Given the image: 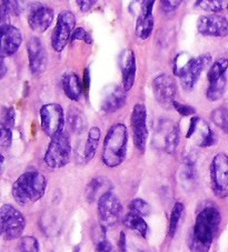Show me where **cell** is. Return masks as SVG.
<instances>
[{
    "label": "cell",
    "mask_w": 228,
    "mask_h": 252,
    "mask_svg": "<svg viewBox=\"0 0 228 252\" xmlns=\"http://www.w3.org/2000/svg\"><path fill=\"white\" fill-rule=\"evenodd\" d=\"M77 5L79 7V9L84 12L89 11L91 8H93L97 1H95V0H90V1H85V0H77Z\"/></svg>",
    "instance_id": "obj_42"
},
{
    "label": "cell",
    "mask_w": 228,
    "mask_h": 252,
    "mask_svg": "<svg viewBox=\"0 0 228 252\" xmlns=\"http://www.w3.org/2000/svg\"><path fill=\"white\" fill-rule=\"evenodd\" d=\"M95 252H116V250L107 239H104V240L97 242Z\"/></svg>",
    "instance_id": "obj_41"
},
{
    "label": "cell",
    "mask_w": 228,
    "mask_h": 252,
    "mask_svg": "<svg viewBox=\"0 0 228 252\" xmlns=\"http://www.w3.org/2000/svg\"><path fill=\"white\" fill-rule=\"evenodd\" d=\"M224 5H225V2L219 1V0H199V1L195 2L196 7L206 11L213 12V14L222 11L224 9Z\"/></svg>",
    "instance_id": "obj_32"
},
{
    "label": "cell",
    "mask_w": 228,
    "mask_h": 252,
    "mask_svg": "<svg viewBox=\"0 0 228 252\" xmlns=\"http://www.w3.org/2000/svg\"><path fill=\"white\" fill-rule=\"evenodd\" d=\"M97 211L103 227H112L120 218L122 211L120 200L112 191H107L98 199Z\"/></svg>",
    "instance_id": "obj_10"
},
{
    "label": "cell",
    "mask_w": 228,
    "mask_h": 252,
    "mask_svg": "<svg viewBox=\"0 0 228 252\" xmlns=\"http://www.w3.org/2000/svg\"><path fill=\"white\" fill-rule=\"evenodd\" d=\"M194 60L195 58L190 54L187 53L178 54L174 59V68H173L174 75L179 78L185 76V73L190 70V68L191 67Z\"/></svg>",
    "instance_id": "obj_26"
},
{
    "label": "cell",
    "mask_w": 228,
    "mask_h": 252,
    "mask_svg": "<svg viewBox=\"0 0 228 252\" xmlns=\"http://www.w3.org/2000/svg\"><path fill=\"white\" fill-rule=\"evenodd\" d=\"M128 146V130L124 124L113 125L104 140L102 161L108 168H116L124 162Z\"/></svg>",
    "instance_id": "obj_3"
},
{
    "label": "cell",
    "mask_w": 228,
    "mask_h": 252,
    "mask_svg": "<svg viewBox=\"0 0 228 252\" xmlns=\"http://www.w3.org/2000/svg\"><path fill=\"white\" fill-rule=\"evenodd\" d=\"M89 84H90V79H89V70L86 69L85 70V75H84V88L86 89V91L89 89Z\"/></svg>",
    "instance_id": "obj_46"
},
{
    "label": "cell",
    "mask_w": 228,
    "mask_h": 252,
    "mask_svg": "<svg viewBox=\"0 0 228 252\" xmlns=\"http://www.w3.org/2000/svg\"><path fill=\"white\" fill-rule=\"evenodd\" d=\"M182 1H177V0H175V1L174 0H164V1H160V9L165 14H170V12L178 9Z\"/></svg>",
    "instance_id": "obj_40"
},
{
    "label": "cell",
    "mask_w": 228,
    "mask_h": 252,
    "mask_svg": "<svg viewBox=\"0 0 228 252\" xmlns=\"http://www.w3.org/2000/svg\"><path fill=\"white\" fill-rule=\"evenodd\" d=\"M196 27L197 32L206 37L224 38L228 36V20L226 17L217 14L200 16Z\"/></svg>",
    "instance_id": "obj_12"
},
{
    "label": "cell",
    "mask_w": 228,
    "mask_h": 252,
    "mask_svg": "<svg viewBox=\"0 0 228 252\" xmlns=\"http://www.w3.org/2000/svg\"><path fill=\"white\" fill-rule=\"evenodd\" d=\"M212 55L210 54H203L196 57L194 63H192L191 67L190 68L185 76H183L181 78V85L184 88V90L186 91H190L192 88H194L195 85L197 84V81L199 80V77L206 68L209 66V63H212Z\"/></svg>",
    "instance_id": "obj_16"
},
{
    "label": "cell",
    "mask_w": 228,
    "mask_h": 252,
    "mask_svg": "<svg viewBox=\"0 0 228 252\" xmlns=\"http://www.w3.org/2000/svg\"><path fill=\"white\" fill-rule=\"evenodd\" d=\"M166 130L164 139V149L167 154L173 155L179 145V129L172 123L163 125Z\"/></svg>",
    "instance_id": "obj_24"
},
{
    "label": "cell",
    "mask_w": 228,
    "mask_h": 252,
    "mask_svg": "<svg viewBox=\"0 0 228 252\" xmlns=\"http://www.w3.org/2000/svg\"><path fill=\"white\" fill-rule=\"evenodd\" d=\"M227 10H228V2H227Z\"/></svg>",
    "instance_id": "obj_48"
},
{
    "label": "cell",
    "mask_w": 228,
    "mask_h": 252,
    "mask_svg": "<svg viewBox=\"0 0 228 252\" xmlns=\"http://www.w3.org/2000/svg\"><path fill=\"white\" fill-rule=\"evenodd\" d=\"M120 70L122 88L127 93L133 88L136 79V56L133 50L127 49L122 53L120 59Z\"/></svg>",
    "instance_id": "obj_19"
},
{
    "label": "cell",
    "mask_w": 228,
    "mask_h": 252,
    "mask_svg": "<svg viewBox=\"0 0 228 252\" xmlns=\"http://www.w3.org/2000/svg\"><path fill=\"white\" fill-rule=\"evenodd\" d=\"M1 236L7 241L16 240L23 236L26 219L21 212L11 205H3L0 210Z\"/></svg>",
    "instance_id": "obj_5"
},
{
    "label": "cell",
    "mask_w": 228,
    "mask_h": 252,
    "mask_svg": "<svg viewBox=\"0 0 228 252\" xmlns=\"http://www.w3.org/2000/svg\"><path fill=\"white\" fill-rule=\"evenodd\" d=\"M184 210H185V207H184L182 202H176L175 203V206L173 207L172 214H170V218H169V227H168V236L170 238H174L175 233L177 231L178 225L181 223Z\"/></svg>",
    "instance_id": "obj_29"
},
{
    "label": "cell",
    "mask_w": 228,
    "mask_h": 252,
    "mask_svg": "<svg viewBox=\"0 0 228 252\" xmlns=\"http://www.w3.org/2000/svg\"><path fill=\"white\" fill-rule=\"evenodd\" d=\"M210 120L219 129L228 134V108L219 107L217 109H215L210 115Z\"/></svg>",
    "instance_id": "obj_30"
},
{
    "label": "cell",
    "mask_w": 228,
    "mask_h": 252,
    "mask_svg": "<svg viewBox=\"0 0 228 252\" xmlns=\"http://www.w3.org/2000/svg\"><path fill=\"white\" fill-rule=\"evenodd\" d=\"M73 252H80V246H76V247H75Z\"/></svg>",
    "instance_id": "obj_47"
},
{
    "label": "cell",
    "mask_w": 228,
    "mask_h": 252,
    "mask_svg": "<svg viewBox=\"0 0 228 252\" xmlns=\"http://www.w3.org/2000/svg\"><path fill=\"white\" fill-rule=\"evenodd\" d=\"M152 87L157 102L165 109L172 108L177 94V85L174 77L167 73H161L152 80Z\"/></svg>",
    "instance_id": "obj_11"
},
{
    "label": "cell",
    "mask_w": 228,
    "mask_h": 252,
    "mask_svg": "<svg viewBox=\"0 0 228 252\" xmlns=\"http://www.w3.org/2000/svg\"><path fill=\"white\" fill-rule=\"evenodd\" d=\"M55 12L50 7L36 5L32 8L28 15V25L35 32L42 33L50 27L54 21Z\"/></svg>",
    "instance_id": "obj_14"
},
{
    "label": "cell",
    "mask_w": 228,
    "mask_h": 252,
    "mask_svg": "<svg viewBox=\"0 0 228 252\" xmlns=\"http://www.w3.org/2000/svg\"><path fill=\"white\" fill-rule=\"evenodd\" d=\"M100 140V129L98 127H93L89 129L88 136L84 148V154H82V159L85 162H89L91 159L95 157L96 151L99 145Z\"/></svg>",
    "instance_id": "obj_22"
},
{
    "label": "cell",
    "mask_w": 228,
    "mask_h": 252,
    "mask_svg": "<svg viewBox=\"0 0 228 252\" xmlns=\"http://www.w3.org/2000/svg\"><path fill=\"white\" fill-rule=\"evenodd\" d=\"M0 129H1L0 130L1 131V134H0V146L2 148H9L12 143V129L5 125H1Z\"/></svg>",
    "instance_id": "obj_35"
},
{
    "label": "cell",
    "mask_w": 228,
    "mask_h": 252,
    "mask_svg": "<svg viewBox=\"0 0 228 252\" xmlns=\"http://www.w3.org/2000/svg\"><path fill=\"white\" fill-rule=\"evenodd\" d=\"M130 127L134 145L139 153H145L148 140L147 109L144 103H136L130 115Z\"/></svg>",
    "instance_id": "obj_9"
},
{
    "label": "cell",
    "mask_w": 228,
    "mask_h": 252,
    "mask_svg": "<svg viewBox=\"0 0 228 252\" xmlns=\"http://www.w3.org/2000/svg\"><path fill=\"white\" fill-rule=\"evenodd\" d=\"M47 185V178L41 172L26 171L12 185V197L20 206L33 205L43 197Z\"/></svg>",
    "instance_id": "obj_2"
},
{
    "label": "cell",
    "mask_w": 228,
    "mask_h": 252,
    "mask_svg": "<svg viewBox=\"0 0 228 252\" xmlns=\"http://www.w3.org/2000/svg\"><path fill=\"white\" fill-rule=\"evenodd\" d=\"M195 134H198L199 136L197 145L201 148L212 147L215 145V142H216L215 133L212 131V129L209 128L208 124L198 118V117H194V118L190 120V125L186 133V138L190 139L192 136H195Z\"/></svg>",
    "instance_id": "obj_18"
},
{
    "label": "cell",
    "mask_w": 228,
    "mask_h": 252,
    "mask_svg": "<svg viewBox=\"0 0 228 252\" xmlns=\"http://www.w3.org/2000/svg\"><path fill=\"white\" fill-rule=\"evenodd\" d=\"M227 69H228V59L218 58L216 62H214V63L209 68L208 73H207L208 82L218 80L219 78L225 76Z\"/></svg>",
    "instance_id": "obj_28"
},
{
    "label": "cell",
    "mask_w": 228,
    "mask_h": 252,
    "mask_svg": "<svg viewBox=\"0 0 228 252\" xmlns=\"http://www.w3.org/2000/svg\"><path fill=\"white\" fill-rule=\"evenodd\" d=\"M105 185V182L103 180V178H96V179H93L90 182L88 187H87L86 190V197L88 202H93L94 200L97 198V193L100 189L103 188Z\"/></svg>",
    "instance_id": "obj_34"
},
{
    "label": "cell",
    "mask_w": 228,
    "mask_h": 252,
    "mask_svg": "<svg viewBox=\"0 0 228 252\" xmlns=\"http://www.w3.org/2000/svg\"><path fill=\"white\" fill-rule=\"evenodd\" d=\"M118 248H119L120 252H126V234L124 231L120 232L119 242H118Z\"/></svg>",
    "instance_id": "obj_44"
},
{
    "label": "cell",
    "mask_w": 228,
    "mask_h": 252,
    "mask_svg": "<svg viewBox=\"0 0 228 252\" xmlns=\"http://www.w3.org/2000/svg\"><path fill=\"white\" fill-rule=\"evenodd\" d=\"M29 69L34 76H39L46 70L48 55L46 47L38 37H32L27 43Z\"/></svg>",
    "instance_id": "obj_13"
},
{
    "label": "cell",
    "mask_w": 228,
    "mask_h": 252,
    "mask_svg": "<svg viewBox=\"0 0 228 252\" xmlns=\"http://www.w3.org/2000/svg\"><path fill=\"white\" fill-rule=\"evenodd\" d=\"M128 207H129L130 212H134V214L143 217V218L148 217L152 212V208L149 206V203L139 198L131 200V202L129 203Z\"/></svg>",
    "instance_id": "obj_31"
},
{
    "label": "cell",
    "mask_w": 228,
    "mask_h": 252,
    "mask_svg": "<svg viewBox=\"0 0 228 252\" xmlns=\"http://www.w3.org/2000/svg\"><path fill=\"white\" fill-rule=\"evenodd\" d=\"M76 26V17L69 10H64L57 17V24L51 34V47L56 53H61L72 39Z\"/></svg>",
    "instance_id": "obj_8"
},
{
    "label": "cell",
    "mask_w": 228,
    "mask_h": 252,
    "mask_svg": "<svg viewBox=\"0 0 228 252\" xmlns=\"http://www.w3.org/2000/svg\"><path fill=\"white\" fill-rule=\"evenodd\" d=\"M67 124L74 133H80L86 128V118L76 107H69L67 112Z\"/></svg>",
    "instance_id": "obj_25"
},
{
    "label": "cell",
    "mask_w": 228,
    "mask_h": 252,
    "mask_svg": "<svg viewBox=\"0 0 228 252\" xmlns=\"http://www.w3.org/2000/svg\"><path fill=\"white\" fill-rule=\"evenodd\" d=\"M75 40H82L85 41L87 45H91V43H93V39H91L89 32H87L84 28H76L74 30L70 41Z\"/></svg>",
    "instance_id": "obj_36"
},
{
    "label": "cell",
    "mask_w": 228,
    "mask_h": 252,
    "mask_svg": "<svg viewBox=\"0 0 228 252\" xmlns=\"http://www.w3.org/2000/svg\"><path fill=\"white\" fill-rule=\"evenodd\" d=\"M140 252H144V251H140Z\"/></svg>",
    "instance_id": "obj_49"
},
{
    "label": "cell",
    "mask_w": 228,
    "mask_h": 252,
    "mask_svg": "<svg viewBox=\"0 0 228 252\" xmlns=\"http://www.w3.org/2000/svg\"><path fill=\"white\" fill-rule=\"evenodd\" d=\"M72 157V146L68 134L61 132L58 136L51 138L46 150L43 161L47 167L51 169H59L67 166Z\"/></svg>",
    "instance_id": "obj_4"
},
{
    "label": "cell",
    "mask_w": 228,
    "mask_h": 252,
    "mask_svg": "<svg viewBox=\"0 0 228 252\" xmlns=\"http://www.w3.org/2000/svg\"><path fill=\"white\" fill-rule=\"evenodd\" d=\"M155 1L147 0L143 1L140 6V11L136 20L135 33L139 39L146 40L151 36L154 29V17H152V9H154Z\"/></svg>",
    "instance_id": "obj_15"
},
{
    "label": "cell",
    "mask_w": 228,
    "mask_h": 252,
    "mask_svg": "<svg viewBox=\"0 0 228 252\" xmlns=\"http://www.w3.org/2000/svg\"><path fill=\"white\" fill-rule=\"evenodd\" d=\"M5 2H6V6L8 7V9L10 11V14L15 16H20L21 7L19 6V2L12 1V0H10V1H5Z\"/></svg>",
    "instance_id": "obj_43"
},
{
    "label": "cell",
    "mask_w": 228,
    "mask_h": 252,
    "mask_svg": "<svg viewBox=\"0 0 228 252\" xmlns=\"http://www.w3.org/2000/svg\"><path fill=\"white\" fill-rule=\"evenodd\" d=\"M15 119H16V112L12 107L7 108L5 114H3V118L1 121V125H5L9 128H14L15 126Z\"/></svg>",
    "instance_id": "obj_39"
},
{
    "label": "cell",
    "mask_w": 228,
    "mask_h": 252,
    "mask_svg": "<svg viewBox=\"0 0 228 252\" xmlns=\"http://www.w3.org/2000/svg\"><path fill=\"white\" fill-rule=\"evenodd\" d=\"M63 89L65 94L73 101H78L82 94L84 85L80 82L79 77L77 73L73 71L66 72L63 76Z\"/></svg>",
    "instance_id": "obj_21"
},
{
    "label": "cell",
    "mask_w": 228,
    "mask_h": 252,
    "mask_svg": "<svg viewBox=\"0 0 228 252\" xmlns=\"http://www.w3.org/2000/svg\"><path fill=\"white\" fill-rule=\"evenodd\" d=\"M65 111L59 103H46L40 108V125L48 137L54 138L64 132Z\"/></svg>",
    "instance_id": "obj_7"
},
{
    "label": "cell",
    "mask_w": 228,
    "mask_h": 252,
    "mask_svg": "<svg viewBox=\"0 0 228 252\" xmlns=\"http://www.w3.org/2000/svg\"><path fill=\"white\" fill-rule=\"evenodd\" d=\"M210 187L214 194L219 199L228 197V156L217 154L209 167Z\"/></svg>",
    "instance_id": "obj_6"
},
{
    "label": "cell",
    "mask_w": 228,
    "mask_h": 252,
    "mask_svg": "<svg viewBox=\"0 0 228 252\" xmlns=\"http://www.w3.org/2000/svg\"><path fill=\"white\" fill-rule=\"evenodd\" d=\"M227 86V77L226 75L219 78L218 80H215L213 82H209V86L206 91V97L209 101H217L221 99L224 94H225Z\"/></svg>",
    "instance_id": "obj_27"
},
{
    "label": "cell",
    "mask_w": 228,
    "mask_h": 252,
    "mask_svg": "<svg viewBox=\"0 0 228 252\" xmlns=\"http://www.w3.org/2000/svg\"><path fill=\"white\" fill-rule=\"evenodd\" d=\"M19 252H39V242L33 236H26L20 239Z\"/></svg>",
    "instance_id": "obj_33"
},
{
    "label": "cell",
    "mask_w": 228,
    "mask_h": 252,
    "mask_svg": "<svg viewBox=\"0 0 228 252\" xmlns=\"http://www.w3.org/2000/svg\"><path fill=\"white\" fill-rule=\"evenodd\" d=\"M1 32V58L10 57L17 53L23 42V34L20 30L15 26H8L6 28L0 29Z\"/></svg>",
    "instance_id": "obj_17"
},
{
    "label": "cell",
    "mask_w": 228,
    "mask_h": 252,
    "mask_svg": "<svg viewBox=\"0 0 228 252\" xmlns=\"http://www.w3.org/2000/svg\"><path fill=\"white\" fill-rule=\"evenodd\" d=\"M10 11L6 6L5 1H1V9H0V29L6 28L10 25Z\"/></svg>",
    "instance_id": "obj_38"
},
{
    "label": "cell",
    "mask_w": 228,
    "mask_h": 252,
    "mask_svg": "<svg viewBox=\"0 0 228 252\" xmlns=\"http://www.w3.org/2000/svg\"><path fill=\"white\" fill-rule=\"evenodd\" d=\"M222 222V216L215 207H206L197 215L192 227L190 248L192 252H209Z\"/></svg>",
    "instance_id": "obj_1"
},
{
    "label": "cell",
    "mask_w": 228,
    "mask_h": 252,
    "mask_svg": "<svg viewBox=\"0 0 228 252\" xmlns=\"http://www.w3.org/2000/svg\"><path fill=\"white\" fill-rule=\"evenodd\" d=\"M126 100L127 95L124 88L115 87L105 95L102 103V110L106 114H112V112L119 110L126 103Z\"/></svg>",
    "instance_id": "obj_20"
},
{
    "label": "cell",
    "mask_w": 228,
    "mask_h": 252,
    "mask_svg": "<svg viewBox=\"0 0 228 252\" xmlns=\"http://www.w3.org/2000/svg\"><path fill=\"white\" fill-rule=\"evenodd\" d=\"M122 222H124L125 227L128 228L129 230H133V231L137 232L140 234L143 238L147 237L148 233V224L143 217L134 214V212H128V214L125 215L124 219H122Z\"/></svg>",
    "instance_id": "obj_23"
},
{
    "label": "cell",
    "mask_w": 228,
    "mask_h": 252,
    "mask_svg": "<svg viewBox=\"0 0 228 252\" xmlns=\"http://www.w3.org/2000/svg\"><path fill=\"white\" fill-rule=\"evenodd\" d=\"M6 72H7V66L5 63V58H1V60H0V78L5 77Z\"/></svg>",
    "instance_id": "obj_45"
},
{
    "label": "cell",
    "mask_w": 228,
    "mask_h": 252,
    "mask_svg": "<svg viewBox=\"0 0 228 252\" xmlns=\"http://www.w3.org/2000/svg\"><path fill=\"white\" fill-rule=\"evenodd\" d=\"M173 107H174V109L176 110L179 115H182L184 117L192 116V115L196 114V109H195L194 107H191L190 105H185V103L175 101Z\"/></svg>",
    "instance_id": "obj_37"
}]
</instances>
